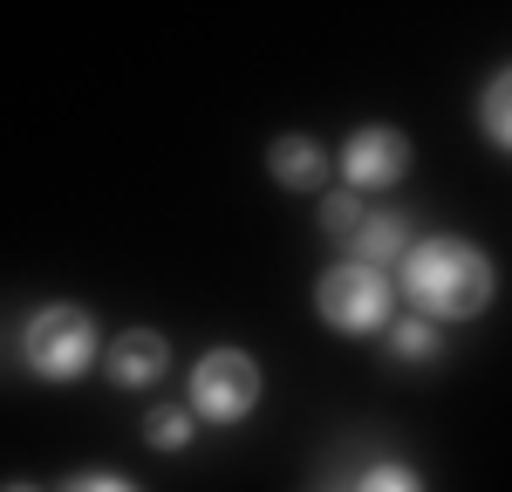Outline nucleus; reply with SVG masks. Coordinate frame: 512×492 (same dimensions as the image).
I'll return each instance as SVG.
<instances>
[{
	"mask_svg": "<svg viewBox=\"0 0 512 492\" xmlns=\"http://www.w3.org/2000/svg\"><path fill=\"white\" fill-rule=\"evenodd\" d=\"M103 363V335H96V315L76 308V301H48L21 322V369L41 376V383H76Z\"/></svg>",
	"mask_w": 512,
	"mask_h": 492,
	"instance_id": "obj_2",
	"label": "nucleus"
},
{
	"mask_svg": "<svg viewBox=\"0 0 512 492\" xmlns=\"http://www.w3.org/2000/svg\"><path fill=\"white\" fill-rule=\"evenodd\" d=\"M499 294V267L492 253L458 233H437V240H417L396 267V301L424 322H478Z\"/></svg>",
	"mask_w": 512,
	"mask_h": 492,
	"instance_id": "obj_1",
	"label": "nucleus"
},
{
	"mask_svg": "<svg viewBox=\"0 0 512 492\" xmlns=\"http://www.w3.org/2000/svg\"><path fill=\"white\" fill-rule=\"evenodd\" d=\"M355 492H424V479H417L403 458H376V465L355 472Z\"/></svg>",
	"mask_w": 512,
	"mask_h": 492,
	"instance_id": "obj_12",
	"label": "nucleus"
},
{
	"mask_svg": "<svg viewBox=\"0 0 512 492\" xmlns=\"http://www.w3.org/2000/svg\"><path fill=\"white\" fill-rule=\"evenodd\" d=\"M62 492H144V486H130L123 472H76Z\"/></svg>",
	"mask_w": 512,
	"mask_h": 492,
	"instance_id": "obj_14",
	"label": "nucleus"
},
{
	"mask_svg": "<svg viewBox=\"0 0 512 492\" xmlns=\"http://www.w3.org/2000/svg\"><path fill=\"white\" fill-rule=\"evenodd\" d=\"M315 492H355V479H321Z\"/></svg>",
	"mask_w": 512,
	"mask_h": 492,
	"instance_id": "obj_15",
	"label": "nucleus"
},
{
	"mask_svg": "<svg viewBox=\"0 0 512 492\" xmlns=\"http://www.w3.org/2000/svg\"><path fill=\"white\" fill-rule=\"evenodd\" d=\"M192 438H198V417L185 404H164V410L144 417V445H151V451H185Z\"/></svg>",
	"mask_w": 512,
	"mask_h": 492,
	"instance_id": "obj_11",
	"label": "nucleus"
},
{
	"mask_svg": "<svg viewBox=\"0 0 512 492\" xmlns=\"http://www.w3.org/2000/svg\"><path fill=\"white\" fill-rule=\"evenodd\" d=\"M0 492H41V486H28V479H7V486H0Z\"/></svg>",
	"mask_w": 512,
	"mask_h": 492,
	"instance_id": "obj_16",
	"label": "nucleus"
},
{
	"mask_svg": "<svg viewBox=\"0 0 512 492\" xmlns=\"http://www.w3.org/2000/svg\"><path fill=\"white\" fill-rule=\"evenodd\" d=\"M164 369H171V342H164L158 328H123V335L103 342V376L117 390H151Z\"/></svg>",
	"mask_w": 512,
	"mask_h": 492,
	"instance_id": "obj_6",
	"label": "nucleus"
},
{
	"mask_svg": "<svg viewBox=\"0 0 512 492\" xmlns=\"http://www.w3.org/2000/svg\"><path fill=\"white\" fill-rule=\"evenodd\" d=\"M260 390H267L260 356L219 342V349H205L192 363V397H185V410H192L198 424H219V431H226V424H246V417L260 410Z\"/></svg>",
	"mask_w": 512,
	"mask_h": 492,
	"instance_id": "obj_4",
	"label": "nucleus"
},
{
	"mask_svg": "<svg viewBox=\"0 0 512 492\" xmlns=\"http://www.w3.org/2000/svg\"><path fill=\"white\" fill-rule=\"evenodd\" d=\"M315 315L335 335H383L396 322V281L390 274H376V267H362V260H335V267H321L315 281Z\"/></svg>",
	"mask_w": 512,
	"mask_h": 492,
	"instance_id": "obj_3",
	"label": "nucleus"
},
{
	"mask_svg": "<svg viewBox=\"0 0 512 492\" xmlns=\"http://www.w3.org/2000/svg\"><path fill=\"white\" fill-rule=\"evenodd\" d=\"M362 219H369L362 192H328V199H321V233H328V240H349Z\"/></svg>",
	"mask_w": 512,
	"mask_h": 492,
	"instance_id": "obj_13",
	"label": "nucleus"
},
{
	"mask_svg": "<svg viewBox=\"0 0 512 492\" xmlns=\"http://www.w3.org/2000/svg\"><path fill=\"white\" fill-rule=\"evenodd\" d=\"M267 178L280 192H321L328 185V151H321L308 130H280L267 144Z\"/></svg>",
	"mask_w": 512,
	"mask_h": 492,
	"instance_id": "obj_8",
	"label": "nucleus"
},
{
	"mask_svg": "<svg viewBox=\"0 0 512 492\" xmlns=\"http://www.w3.org/2000/svg\"><path fill=\"white\" fill-rule=\"evenodd\" d=\"M335 164H342L349 192H390V185L410 178V137L396 123H362V130H349Z\"/></svg>",
	"mask_w": 512,
	"mask_h": 492,
	"instance_id": "obj_5",
	"label": "nucleus"
},
{
	"mask_svg": "<svg viewBox=\"0 0 512 492\" xmlns=\"http://www.w3.org/2000/svg\"><path fill=\"white\" fill-rule=\"evenodd\" d=\"M342 246H349V260L376 267V274H390V267H403V253L417 246V233H410V212L383 205V212H369V219H362Z\"/></svg>",
	"mask_w": 512,
	"mask_h": 492,
	"instance_id": "obj_7",
	"label": "nucleus"
},
{
	"mask_svg": "<svg viewBox=\"0 0 512 492\" xmlns=\"http://www.w3.org/2000/svg\"><path fill=\"white\" fill-rule=\"evenodd\" d=\"M478 130H485V137L512 158V62L485 82V96H478Z\"/></svg>",
	"mask_w": 512,
	"mask_h": 492,
	"instance_id": "obj_10",
	"label": "nucleus"
},
{
	"mask_svg": "<svg viewBox=\"0 0 512 492\" xmlns=\"http://www.w3.org/2000/svg\"><path fill=\"white\" fill-rule=\"evenodd\" d=\"M383 342H390L396 363H437V356H444V342H437V322H424V315H396V322L383 328Z\"/></svg>",
	"mask_w": 512,
	"mask_h": 492,
	"instance_id": "obj_9",
	"label": "nucleus"
}]
</instances>
